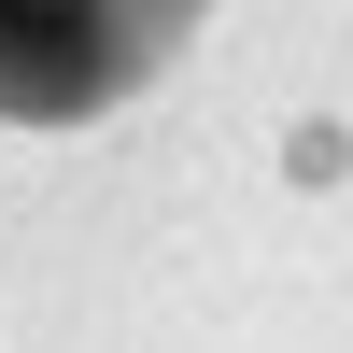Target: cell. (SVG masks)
Returning a JSON list of instances; mask_svg holds the SVG:
<instances>
[{
	"label": "cell",
	"mask_w": 353,
	"mask_h": 353,
	"mask_svg": "<svg viewBox=\"0 0 353 353\" xmlns=\"http://www.w3.org/2000/svg\"><path fill=\"white\" fill-rule=\"evenodd\" d=\"M212 0H0V128H85L184 57Z\"/></svg>",
	"instance_id": "1"
}]
</instances>
